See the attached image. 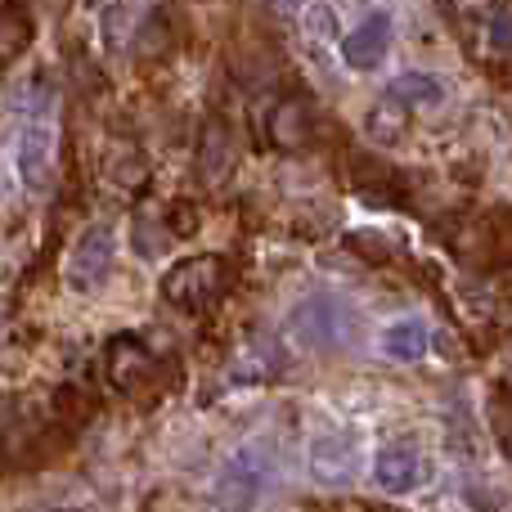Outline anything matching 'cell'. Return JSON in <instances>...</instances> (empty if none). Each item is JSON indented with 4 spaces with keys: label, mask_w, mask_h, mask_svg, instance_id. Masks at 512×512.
Listing matches in <instances>:
<instances>
[{
    "label": "cell",
    "mask_w": 512,
    "mask_h": 512,
    "mask_svg": "<svg viewBox=\"0 0 512 512\" xmlns=\"http://www.w3.org/2000/svg\"><path fill=\"white\" fill-rule=\"evenodd\" d=\"M270 481H274V459L270 454H265L261 445H239V450L216 468L212 495H216V504L230 508V512H252L265 499Z\"/></svg>",
    "instance_id": "obj_1"
},
{
    "label": "cell",
    "mask_w": 512,
    "mask_h": 512,
    "mask_svg": "<svg viewBox=\"0 0 512 512\" xmlns=\"http://www.w3.org/2000/svg\"><path fill=\"white\" fill-rule=\"evenodd\" d=\"M292 337L315 351H342L355 337V310L351 301L333 297V292H315V297H301L292 310Z\"/></svg>",
    "instance_id": "obj_2"
},
{
    "label": "cell",
    "mask_w": 512,
    "mask_h": 512,
    "mask_svg": "<svg viewBox=\"0 0 512 512\" xmlns=\"http://www.w3.org/2000/svg\"><path fill=\"white\" fill-rule=\"evenodd\" d=\"M225 288V261L221 256H185L162 274V297L180 310H203L221 297Z\"/></svg>",
    "instance_id": "obj_3"
},
{
    "label": "cell",
    "mask_w": 512,
    "mask_h": 512,
    "mask_svg": "<svg viewBox=\"0 0 512 512\" xmlns=\"http://www.w3.org/2000/svg\"><path fill=\"white\" fill-rule=\"evenodd\" d=\"M427 477H432V463L409 441H391L373 454V486H378L382 495H414Z\"/></svg>",
    "instance_id": "obj_4"
},
{
    "label": "cell",
    "mask_w": 512,
    "mask_h": 512,
    "mask_svg": "<svg viewBox=\"0 0 512 512\" xmlns=\"http://www.w3.org/2000/svg\"><path fill=\"white\" fill-rule=\"evenodd\" d=\"M113 256H117V239L108 225H90L86 234L77 239V248L68 256V288L72 292H90L113 274Z\"/></svg>",
    "instance_id": "obj_5"
},
{
    "label": "cell",
    "mask_w": 512,
    "mask_h": 512,
    "mask_svg": "<svg viewBox=\"0 0 512 512\" xmlns=\"http://www.w3.org/2000/svg\"><path fill=\"white\" fill-rule=\"evenodd\" d=\"M54 126L50 122H27L18 131V144H14V171L23 180V189L32 194H45L54 185Z\"/></svg>",
    "instance_id": "obj_6"
},
{
    "label": "cell",
    "mask_w": 512,
    "mask_h": 512,
    "mask_svg": "<svg viewBox=\"0 0 512 512\" xmlns=\"http://www.w3.org/2000/svg\"><path fill=\"white\" fill-rule=\"evenodd\" d=\"M391 36H396V18H391L387 9H369V14H364L360 23H355L351 32L342 36V59H346V68L373 72L382 59H387Z\"/></svg>",
    "instance_id": "obj_7"
},
{
    "label": "cell",
    "mask_w": 512,
    "mask_h": 512,
    "mask_svg": "<svg viewBox=\"0 0 512 512\" xmlns=\"http://www.w3.org/2000/svg\"><path fill=\"white\" fill-rule=\"evenodd\" d=\"M306 472L315 486L324 490H342L355 481V445L337 432H324V436H310L306 445Z\"/></svg>",
    "instance_id": "obj_8"
},
{
    "label": "cell",
    "mask_w": 512,
    "mask_h": 512,
    "mask_svg": "<svg viewBox=\"0 0 512 512\" xmlns=\"http://www.w3.org/2000/svg\"><path fill=\"white\" fill-rule=\"evenodd\" d=\"M378 351L387 355V360H396V364H418L427 351H432V328H427L423 319L405 315V319H396V324L382 328Z\"/></svg>",
    "instance_id": "obj_9"
},
{
    "label": "cell",
    "mask_w": 512,
    "mask_h": 512,
    "mask_svg": "<svg viewBox=\"0 0 512 512\" xmlns=\"http://www.w3.org/2000/svg\"><path fill=\"white\" fill-rule=\"evenodd\" d=\"M445 81L441 77H432V72H400L396 81L387 86V99L391 104H405V108H441L445 104Z\"/></svg>",
    "instance_id": "obj_10"
},
{
    "label": "cell",
    "mask_w": 512,
    "mask_h": 512,
    "mask_svg": "<svg viewBox=\"0 0 512 512\" xmlns=\"http://www.w3.org/2000/svg\"><path fill=\"white\" fill-rule=\"evenodd\" d=\"M333 23H337V14H333L328 5H315V9L306 14V32H310V36H333Z\"/></svg>",
    "instance_id": "obj_11"
},
{
    "label": "cell",
    "mask_w": 512,
    "mask_h": 512,
    "mask_svg": "<svg viewBox=\"0 0 512 512\" xmlns=\"http://www.w3.org/2000/svg\"><path fill=\"white\" fill-rule=\"evenodd\" d=\"M265 5H274V9H301V5H310V0H265Z\"/></svg>",
    "instance_id": "obj_12"
},
{
    "label": "cell",
    "mask_w": 512,
    "mask_h": 512,
    "mask_svg": "<svg viewBox=\"0 0 512 512\" xmlns=\"http://www.w3.org/2000/svg\"><path fill=\"white\" fill-rule=\"evenodd\" d=\"M50 512H77V508H50Z\"/></svg>",
    "instance_id": "obj_13"
}]
</instances>
